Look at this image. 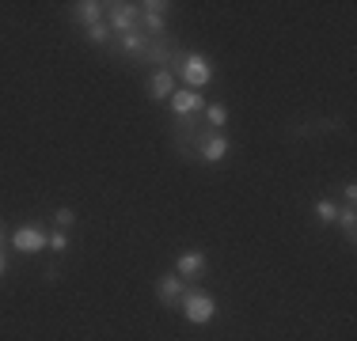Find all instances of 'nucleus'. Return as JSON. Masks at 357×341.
<instances>
[{
	"label": "nucleus",
	"instance_id": "1",
	"mask_svg": "<svg viewBox=\"0 0 357 341\" xmlns=\"http://www.w3.org/2000/svg\"><path fill=\"white\" fill-rule=\"evenodd\" d=\"M178 307H183V319L194 322V326H206V322L217 319V300L209 292H202V288H186Z\"/></svg>",
	"mask_w": 357,
	"mask_h": 341
},
{
	"label": "nucleus",
	"instance_id": "2",
	"mask_svg": "<svg viewBox=\"0 0 357 341\" xmlns=\"http://www.w3.org/2000/svg\"><path fill=\"white\" fill-rule=\"evenodd\" d=\"M178 76L186 80V88H190V91H202L206 84H213V65H209L202 54H183V61H178Z\"/></svg>",
	"mask_w": 357,
	"mask_h": 341
},
{
	"label": "nucleus",
	"instance_id": "3",
	"mask_svg": "<svg viewBox=\"0 0 357 341\" xmlns=\"http://www.w3.org/2000/svg\"><path fill=\"white\" fill-rule=\"evenodd\" d=\"M103 8H107V27H110V34H130V31H137L141 4H126V0H118V4H103Z\"/></svg>",
	"mask_w": 357,
	"mask_h": 341
},
{
	"label": "nucleus",
	"instance_id": "4",
	"mask_svg": "<svg viewBox=\"0 0 357 341\" xmlns=\"http://www.w3.org/2000/svg\"><path fill=\"white\" fill-rule=\"evenodd\" d=\"M172 102V114L175 118H194L206 110V99H202V91H190V88H175V95L167 99Z\"/></svg>",
	"mask_w": 357,
	"mask_h": 341
},
{
	"label": "nucleus",
	"instance_id": "5",
	"mask_svg": "<svg viewBox=\"0 0 357 341\" xmlns=\"http://www.w3.org/2000/svg\"><path fill=\"white\" fill-rule=\"evenodd\" d=\"M12 246L20 254H38V251H46V246H50V235L38 232V228H15V232H12Z\"/></svg>",
	"mask_w": 357,
	"mask_h": 341
},
{
	"label": "nucleus",
	"instance_id": "6",
	"mask_svg": "<svg viewBox=\"0 0 357 341\" xmlns=\"http://www.w3.org/2000/svg\"><path fill=\"white\" fill-rule=\"evenodd\" d=\"M156 296H160V303L178 307V303H183V296H186V280L178 277V273H164V277L156 280Z\"/></svg>",
	"mask_w": 357,
	"mask_h": 341
},
{
	"label": "nucleus",
	"instance_id": "7",
	"mask_svg": "<svg viewBox=\"0 0 357 341\" xmlns=\"http://www.w3.org/2000/svg\"><path fill=\"white\" fill-rule=\"evenodd\" d=\"M206 266H209V258L202 251H183V254H178V262H175V273L183 280H194V277L206 273Z\"/></svg>",
	"mask_w": 357,
	"mask_h": 341
},
{
	"label": "nucleus",
	"instance_id": "8",
	"mask_svg": "<svg viewBox=\"0 0 357 341\" xmlns=\"http://www.w3.org/2000/svg\"><path fill=\"white\" fill-rule=\"evenodd\" d=\"M73 19L84 23V31L96 27V23H103V4H99V0H76V4H73Z\"/></svg>",
	"mask_w": 357,
	"mask_h": 341
},
{
	"label": "nucleus",
	"instance_id": "9",
	"mask_svg": "<svg viewBox=\"0 0 357 341\" xmlns=\"http://www.w3.org/2000/svg\"><path fill=\"white\" fill-rule=\"evenodd\" d=\"M198 156L206 159V164H220V159L228 156V136H225V133H209L206 141H202Z\"/></svg>",
	"mask_w": 357,
	"mask_h": 341
},
{
	"label": "nucleus",
	"instance_id": "10",
	"mask_svg": "<svg viewBox=\"0 0 357 341\" xmlns=\"http://www.w3.org/2000/svg\"><path fill=\"white\" fill-rule=\"evenodd\" d=\"M149 95H152V99H172V95H175V72L156 68V72L149 76Z\"/></svg>",
	"mask_w": 357,
	"mask_h": 341
},
{
	"label": "nucleus",
	"instance_id": "11",
	"mask_svg": "<svg viewBox=\"0 0 357 341\" xmlns=\"http://www.w3.org/2000/svg\"><path fill=\"white\" fill-rule=\"evenodd\" d=\"M149 34H141V31H130V34H118V49L122 54H130V57H144L149 54Z\"/></svg>",
	"mask_w": 357,
	"mask_h": 341
},
{
	"label": "nucleus",
	"instance_id": "12",
	"mask_svg": "<svg viewBox=\"0 0 357 341\" xmlns=\"http://www.w3.org/2000/svg\"><path fill=\"white\" fill-rule=\"evenodd\" d=\"M335 224H342L346 239L354 243V239H357V209H354V205H346V209H338V220H335Z\"/></svg>",
	"mask_w": 357,
	"mask_h": 341
},
{
	"label": "nucleus",
	"instance_id": "13",
	"mask_svg": "<svg viewBox=\"0 0 357 341\" xmlns=\"http://www.w3.org/2000/svg\"><path fill=\"white\" fill-rule=\"evenodd\" d=\"M202 114H206V122H209V129H225V122H228V110L225 106H220V102H209V106L206 110H202Z\"/></svg>",
	"mask_w": 357,
	"mask_h": 341
},
{
	"label": "nucleus",
	"instance_id": "14",
	"mask_svg": "<svg viewBox=\"0 0 357 341\" xmlns=\"http://www.w3.org/2000/svg\"><path fill=\"white\" fill-rule=\"evenodd\" d=\"M316 216H319V224H335V220H338V205L327 201V198L316 201Z\"/></svg>",
	"mask_w": 357,
	"mask_h": 341
},
{
	"label": "nucleus",
	"instance_id": "15",
	"mask_svg": "<svg viewBox=\"0 0 357 341\" xmlns=\"http://www.w3.org/2000/svg\"><path fill=\"white\" fill-rule=\"evenodd\" d=\"M88 38L96 42V46H107V42H110V27H107V23H96V27H88Z\"/></svg>",
	"mask_w": 357,
	"mask_h": 341
},
{
	"label": "nucleus",
	"instance_id": "16",
	"mask_svg": "<svg viewBox=\"0 0 357 341\" xmlns=\"http://www.w3.org/2000/svg\"><path fill=\"white\" fill-rule=\"evenodd\" d=\"M50 251H57V254H65V251H69V235H65L61 228H57V232L50 235Z\"/></svg>",
	"mask_w": 357,
	"mask_h": 341
},
{
	"label": "nucleus",
	"instance_id": "17",
	"mask_svg": "<svg viewBox=\"0 0 357 341\" xmlns=\"http://www.w3.org/2000/svg\"><path fill=\"white\" fill-rule=\"evenodd\" d=\"M54 220H57V228L65 232V228H73V224H76V212H73V209H57V212H54Z\"/></svg>",
	"mask_w": 357,
	"mask_h": 341
},
{
	"label": "nucleus",
	"instance_id": "18",
	"mask_svg": "<svg viewBox=\"0 0 357 341\" xmlns=\"http://www.w3.org/2000/svg\"><path fill=\"white\" fill-rule=\"evenodd\" d=\"M342 198H346V205L357 201V182H346V186H342Z\"/></svg>",
	"mask_w": 357,
	"mask_h": 341
},
{
	"label": "nucleus",
	"instance_id": "19",
	"mask_svg": "<svg viewBox=\"0 0 357 341\" xmlns=\"http://www.w3.org/2000/svg\"><path fill=\"white\" fill-rule=\"evenodd\" d=\"M4 273H8V254L0 251V277H4Z\"/></svg>",
	"mask_w": 357,
	"mask_h": 341
},
{
	"label": "nucleus",
	"instance_id": "20",
	"mask_svg": "<svg viewBox=\"0 0 357 341\" xmlns=\"http://www.w3.org/2000/svg\"><path fill=\"white\" fill-rule=\"evenodd\" d=\"M0 243H4V232H0Z\"/></svg>",
	"mask_w": 357,
	"mask_h": 341
}]
</instances>
